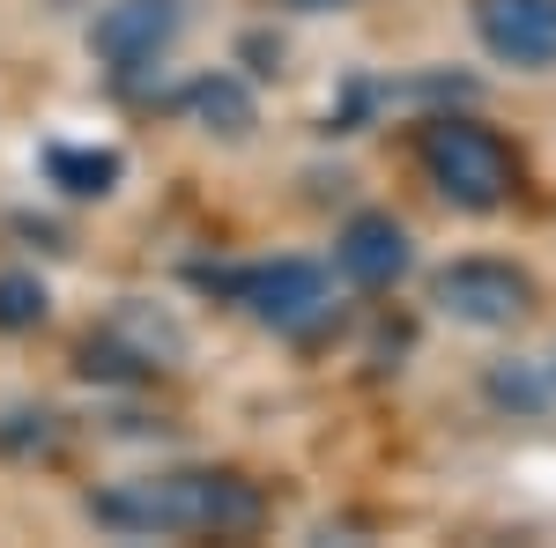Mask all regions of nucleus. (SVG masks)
Here are the masks:
<instances>
[{"label": "nucleus", "instance_id": "7ed1b4c3", "mask_svg": "<svg viewBox=\"0 0 556 548\" xmlns=\"http://www.w3.org/2000/svg\"><path fill=\"white\" fill-rule=\"evenodd\" d=\"M193 282L230 304H245L275 334H312L334 319V282L312 259H260V267H193Z\"/></svg>", "mask_w": 556, "mask_h": 548}, {"label": "nucleus", "instance_id": "f03ea898", "mask_svg": "<svg viewBox=\"0 0 556 548\" xmlns=\"http://www.w3.org/2000/svg\"><path fill=\"white\" fill-rule=\"evenodd\" d=\"M416 164H424V178L453 201V208H468V215H490V208H505V201L519 193L513 141H505L497 127H482V119H460V112L416 127Z\"/></svg>", "mask_w": 556, "mask_h": 548}, {"label": "nucleus", "instance_id": "6e6552de", "mask_svg": "<svg viewBox=\"0 0 556 548\" xmlns=\"http://www.w3.org/2000/svg\"><path fill=\"white\" fill-rule=\"evenodd\" d=\"M334 259L356 290H393L408 275V230L393 215H349L342 238H334Z\"/></svg>", "mask_w": 556, "mask_h": 548}, {"label": "nucleus", "instance_id": "39448f33", "mask_svg": "<svg viewBox=\"0 0 556 548\" xmlns=\"http://www.w3.org/2000/svg\"><path fill=\"white\" fill-rule=\"evenodd\" d=\"M430 304L460 327H513L534 311V282L513 259H453L430 275Z\"/></svg>", "mask_w": 556, "mask_h": 548}, {"label": "nucleus", "instance_id": "f8f14e48", "mask_svg": "<svg viewBox=\"0 0 556 548\" xmlns=\"http://www.w3.org/2000/svg\"><path fill=\"white\" fill-rule=\"evenodd\" d=\"M52 445H60L52 416H0V453H15V460H38V453H52Z\"/></svg>", "mask_w": 556, "mask_h": 548}, {"label": "nucleus", "instance_id": "423d86ee", "mask_svg": "<svg viewBox=\"0 0 556 548\" xmlns=\"http://www.w3.org/2000/svg\"><path fill=\"white\" fill-rule=\"evenodd\" d=\"M178 356H186V334H178L172 319H156L149 304L112 311V327L83 341V371L89 379H156V371H172Z\"/></svg>", "mask_w": 556, "mask_h": 548}, {"label": "nucleus", "instance_id": "20e7f679", "mask_svg": "<svg viewBox=\"0 0 556 548\" xmlns=\"http://www.w3.org/2000/svg\"><path fill=\"white\" fill-rule=\"evenodd\" d=\"M186 30V0H112L89 23V52L104 60L112 82H134L141 67H156Z\"/></svg>", "mask_w": 556, "mask_h": 548}, {"label": "nucleus", "instance_id": "ddd939ff", "mask_svg": "<svg viewBox=\"0 0 556 548\" xmlns=\"http://www.w3.org/2000/svg\"><path fill=\"white\" fill-rule=\"evenodd\" d=\"M290 8H342V0H290Z\"/></svg>", "mask_w": 556, "mask_h": 548}, {"label": "nucleus", "instance_id": "f257e3e1", "mask_svg": "<svg viewBox=\"0 0 556 548\" xmlns=\"http://www.w3.org/2000/svg\"><path fill=\"white\" fill-rule=\"evenodd\" d=\"M83 511L104 534H260L267 497L245 474L223 467H178V474H134L112 489H89Z\"/></svg>", "mask_w": 556, "mask_h": 548}, {"label": "nucleus", "instance_id": "1a4fd4ad", "mask_svg": "<svg viewBox=\"0 0 556 548\" xmlns=\"http://www.w3.org/2000/svg\"><path fill=\"white\" fill-rule=\"evenodd\" d=\"M178 112L193 119V127H208V133H253V89L238 82V75H201V82H186L178 89Z\"/></svg>", "mask_w": 556, "mask_h": 548}, {"label": "nucleus", "instance_id": "9d476101", "mask_svg": "<svg viewBox=\"0 0 556 548\" xmlns=\"http://www.w3.org/2000/svg\"><path fill=\"white\" fill-rule=\"evenodd\" d=\"M119 149H45V178L60 186V193H75V201H104L112 186H119Z\"/></svg>", "mask_w": 556, "mask_h": 548}, {"label": "nucleus", "instance_id": "0eeeda50", "mask_svg": "<svg viewBox=\"0 0 556 548\" xmlns=\"http://www.w3.org/2000/svg\"><path fill=\"white\" fill-rule=\"evenodd\" d=\"M475 38L505 67H556V0H475Z\"/></svg>", "mask_w": 556, "mask_h": 548}, {"label": "nucleus", "instance_id": "9b49d317", "mask_svg": "<svg viewBox=\"0 0 556 548\" xmlns=\"http://www.w3.org/2000/svg\"><path fill=\"white\" fill-rule=\"evenodd\" d=\"M38 319H45V282L23 275V267L0 275V334H30Z\"/></svg>", "mask_w": 556, "mask_h": 548}]
</instances>
